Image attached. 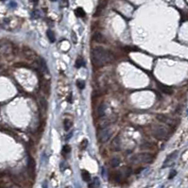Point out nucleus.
Instances as JSON below:
<instances>
[{
  "mask_svg": "<svg viewBox=\"0 0 188 188\" xmlns=\"http://www.w3.org/2000/svg\"><path fill=\"white\" fill-rule=\"evenodd\" d=\"M114 59V54L103 47H95L91 52V61L95 66H104L112 63Z\"/></svg>",
  "mask_w": 188,
  "mask_h": 188,
  "instance_id": "obj_1",
  "label": "nucleus"
},
{
  "mask_svg": "<svg viewBox=\"0 0 188 188\" xmlns=\"http://www.w3.org/2000/svg\"><path fill=\"white\" fill-rule=\"evenodd\" d=\"M113 135V129L110 126H102L98 131V140L100 143H106Z\"/></svg>",
  "mask_w": 188,
  "mask_h": 188,
  "instance_id": "obj_2",
  "label": "nucleus"
},
{
  "mask_svg": "<svg viewBox=\"0 0 188 188\" xmlns=\"http://www.w3.org/2000/svg\"><path fill=\"white\" fill-rule=\"evenodd\" d=\"M154 159L152 154L149 153H140L136 154L131 158V162L133 164H149Z\"/></svg>",
  "mask_w": 188,
  "mask_h": 188,
  "instance_id": "obj_3",
  "label": "nucleus"
},
{
  "mask_svg": "<svg viewBox=\"0 0 188 188\" xmlns=\"http://www.w3.org/2000/svg\"><path fill=\"white\" fill-rule=\"evenodd\" d=\"M152 134L156 139L163 140V139H165L167 137L168 129L164 126H155L152 129Z\"/></svg>",
  "mask_w": 188,
  "mask_h": 188,
  "instance_id": "obj_4",
  "label": "nucleus"
},
{
  "mask_svg": "<svg viewBox=\"0 0 188 188\" xmlns=\"http://www.w3.org/2000/svg\"><path fill=\"white\" fill-rule=\"evenodd\" d=\"M177 155H178V151H173L171 154H169L168 156L166 157V159L165 160V162H164V165H163V167L165 168V167H167V166H169V165H172V163L174 162V160L176 159Z\"/></svg>",
  "mask_w": 188,
  "mask_h": 188,
  "instance_id": "obj_5",
  "label": "nucleus"
},
{
  "mask_svg": "<svg viewBox=\"0 0 188 188\" xmlns=\"http://www.w3.org/2000/svg\"><path fill=\"white\" fill-rule=\"evenodd\" d=\"M158 86H159V89H160L164 94H165V95H172L173 94V89L171 88V87L164 85V84H158Z\"/></svg>",
  "mask_w": 188,
  "mask_h": 188,
  "instance_id": "obj_6",
  "label": "nucleus"
},
{
  "mask_svg": "<svg viewBox=\"0 0 188 188\" xmlns=\"http://www.w3.org/2000/svg\"><path fill=\"white\" fill-rule=\"evenodd\" d=\"M106 109H107V107H106V105L104 104V103H101L100 105L98 106V115L99 116V117H102V116H104V115H105Z\"/></svg>",
  "mask_w": 188,
  "mask_h": 188,
  "instance_id": "obj_7",
  "label": "nucleus"
},
{
  "mask_svg": "<svg viewBox=\"0 0 188 188\" xmlns=\"http://www.w3.org/2000/svg\"><path fill=\"white\" fill-rule=\"evenodd\" d=\"M28 170L30 174H34L35 171V162L32 158H28Z\"/></svg>",
  "mask_w": 188,
  "mask_h": 188,
  "instance_id": "obj_8",
  "label": "nucleus"
},
{
  "mask_svg": "<svg viewBox=\"0 0 188 188\" xmlns=\"http://www.w3.org/2000/svg\"><path fill=\"white\" fill-rule=\"evenodd\" d=\"M158 119H159L160 121L165 122V123H166V124H168V125H173V123H174L170 118L166 117V116H165V115H158Z\"/></svg>",
  "mask_w": 188,
  "mask_h": 188,
  "instance_id": "obj_9",
  "label": "nucleus"
},
{
  "mask_svg": "<svg viewBox=\"0 0 188 188\" xmlns=\"http://www.w3.org/2000/svg\"><path fill=\"white\" fill-rule=\"evenodd\" d=\"M75 14L77 17H79V18H83L85 16V12L82 8H77L75 10Z\"/></svg>",
  "mask_w": 188,
  "mask_h": 188,
  "instance_id": "obj_10",
  "label": "nucleus"
},
{
  "mask_svg": "<svg viewBox=\"0 0 188 188\" xmlns=\"http://www.w3.org/2000/svg\"><path fill=\"white\" fill-rule=\"evenodd\" d=\"M84 65H85V61L81 57H78V59H77V61H76V63H75L76 68H80V67L84 66Z\"/></svg>",
  "mask_w": 188,
  "mask_h": 188,
  "instance_id": "obj_11",
  "label": "nucleus"
},
{
  "mask_svg": "<svg viewBox=\"0 0 188 188\" xmlns=\"http://www.w3.org/2000/svg\"><path fill=\"white\" fill-rule=\"evenodd\" d=\"M93 40H94L95 42H97V43H103L104 42V37L100 33H96L93 36Z\"/></svg>",
  "mask_w": 188,
  "mask_h": 188,
  "instance_id": "obj_12",
  "label": "nucleus"
},
{
  "mask_svg": "<svg viewBox=\"0 0 188 188\" xmlns=\"http://www.w3.org/2000/svg\"><path fill=\"white\" fill-rule=\"evenodd\" d=\"M46 36L47 38H48V40H49V42L50 43H54L55 42V35H54V32L52 31L51 29H48L46 31Z\"/></svg>",
  "mask_w": 188,
  "mask_h": 188,
  "instance_id": "obj_13",
  "label": "nucleus"
},
{
  "mask_svg": "<svg viewBox=\"0 0 188 188\" xmlns=\"http://www.w3.org/2000/svg\"><path fill=\"white\" fill-rule=\"evenodd\" d=\"M81 176H82V179L84 181L89 182V181L91 180V175L89 174L88 171H86V170H83L82 172H81Z\"/></svg>",
  "mask_w": 188,
  "mask_h": 188,
  "instance_id": "obj_14",
  "label": "nucleus"
},
{
  "mask_svg": "<svg viewBox=\"0 0 188 188\" xmlns=\"http://www.w3.org/2000/svg\"><path fill=\"white\" fill-rule=\"evenodd\" d=\"M99 185H100V182H99L98 178H94V179H93V181H92V183L89 185V188H98Z\"/></svg>",
  "mask_w": 188,
  "mask_h": 188,
  "instance_id": "obj_15",
  "label": "nucleus"
},
{
  "mask_svg": "<svg viewBox=\"0 0 188 188\" xmlns=\"http://www.w3.org/2000/svg\"><path fill=\"white\" fill-rule=\"evenodd\" d=\"M63 126H64V129H65L66 131H68V130L71 129V126H72V122H71L69 119L65 118V119L63 120Z\"/></svg>",
  "mask_w": 188,
  "mask_h": 188,
  "instance_id": "obj_16",
  "label": "nucleus"
},
{
  "mask_svg": "<svg viewBox=\"0 0 188 188\" xmlns=\"http://www.w3.org/2000/svg\"><path fill=\"white\" fill-rule=\"evenodd\" d=\"M110 164L113 167H116V166H118L119 164H120V160H119L118 158H113V159L110 161Z\"/></svg>",
  "mask_w": 188,
  "mask_h": 188,
  "instance_id": "obj_17",
  "label": "nucleus"
},
{
  "mask_svg": "<svg viewBox=\"0 0 188 188\" xmlns=\"http://www.w3.org/2000/svg\"><path fill=\"white\" fill-rule=\"evenodd\" d=\"M40 67H41V69L43 71H47V66H46V63H45V61L43 59H42V58H40Z\"/></svg>",
  "mask_w": 188,
  "mask_h": 188,
  "instance_id": "obj_18",
  "label": "nucleus"
},
{
  "mask_svg": "<svg viewBox=\"0 0 188 188\" xmlns=\"http://www.w3.org/2000/svg\"><path fill=\"white\" fill-rule=\"evenodd\" d=\"M76 84H77V86H78V89H80V90H82V89L85 88V82H84L83 80H81V79H78Z\"/></svg>",
  "mask_w": 188,
  "mask_h": 188,
  "instance_id": "obj_19",
  "label": "nucleus"
},
{
  "mask_svg": "<svg viewBox=\"0 0 188 188\" xmlns=\"http://www.w3.org/2000/svg\"><path fill=\"white\" fill-rule=\"evenodd\" d=\"M70 151H71L70 146H68V145L63 146V154L66 155V154H68V153L70 152Z\"/></svg>",
  "mask_w": 188,
  "mask_h": 188,
  "instance_id": "obj_20",
  "label": "nucleus"
},
{
  "mask_svg": "<svg viewBox=\"0 0 188 188\" xmlns=\"http://www.w3.org/2000/svg\"><path fill=\"white\" fill-rule=\"evenodd\" d=\"M118 144H119V141H118V137H116L114 140V142H113V147H114V149H115V150H118V149H119Z\"/></svg>",
  "mask_w": 188,
  "mask_h": 188,
  "instance_id": "obj_21",
  "label": "nucleus"
},
{
  "mask_svg": "<svg viewBox=\"0 0 188 188\" xmlns=\"http://www.w3.org/2000/svg\"><path fill=\"white\" fill-rule=\"evenodd\" d=\"M71 38H72V41H73L74 43H78V38H77V35H76V33L74 31L71 32Z\"/></svg>",
  "mask_w": 188,
  "mask_h": 188,
  "instance_id": "obj_22",
  "label": "nucleus"
},
{
  "mask_svg": "<svg viewBox=\"0 0 188 188\" xmlns=\"http://www.w3.org/2000/svg\"><path fill=\"white\" fill-rule=\"evenodd\" d=\"M31 16H32V18H39L40 17V12L39 11H34V12H32L31 13Z\"/></svg>",
  "mask_w": 188,
  "mask_h": 188,
  "instance_id": "obj_23",
  "label": "nucleus"
},
{
  "mask_svg": "<svg viewBox=\"0 0 188 188\" xmlns=\"http://www.w3.org/2000/svg\"><path fill=\"white\" fill-rule=\"evenodd\" d=\"M176 174H177V172H176V170H172L171 172H170V174H169V176H168V179H173L174 177L176 176Z\"/></svg>",
  "mask_w": 188,
  "mask_h": 188,
  "instance_id": "obj_24",
  "label": "nucleus"
},
{
  "mask_svg": "<svg viewBox=\"0 0 188 188\" xmlns=\"http://www.w3.org/2000/svg\"><path fill=\"white\" fill-rule=\"evenodd\" d=\"M61 6L62 7H67L68 6V0H62L61 1Z\"/></svg>",
  "mask_w": 188,
  "mask_h": 188,
  "instance_id": "obj_25",
  "label": "nucleus"
},
{
  "mask_svg": "<svg viewBox=\"0 0 188 188\" xmlns=\"http://www.w3.org/2000/svg\"><path fill=\"white\" fill-rule=\"evenodd\" d=\"M87 144H88V142H87V139H83L82 142H81V149H85L86 148Z\"/></svg>",
  "mask_w": 188,
  "mask_h": 188,
  "instance_id": "obj_26",
  "label": "nucleus"
},
{
  "mask_svg": "<svg viewBox=\"0 0 188 188\" xmlns=\"http://www.w3.org/2000/svg\"><path fill=\"white\" fill-rule=\"evenodd\" d=\"M29 1H30V2H32V3H34V4H36V3H37L39 0H29Z\"/></svg>",
  "mask_w": 188,
  "mask_h": 188,
  "instance_id": "obj_27",
  "label": "nucleus"
},
{
  "mask_svg": "<svg viewBox=\"0 0 188 188\" xmlns=\"http://www.w3.org/2000/svg\"><path fill=\"white\" fill-rule=\"evenodd\" d=\"M43 188H47V186H46V183H45V182H44V183H43Z\"/></svg>",
  "mask_w": 188,
  "mask_h": 188,
  "instance_id": "obj_28",
  "label": "nucleus"
},
{
  "mask_svg": "<svg viewBox=\"0 0 188 188\" xmlns=\"http://www.w3.org/2000/svg\"><path fill=\"white\" fill-rule=\"evenodd\" d=\"M50 1H52V2H54V1H57V0H50Z\"/></svg>",
  "mask_w": 188,
  "mask_h": 188,
  "instance_id": "obj_29",
  "label": "nucleus"
},
{
  "mask_svg": "<svg viewBox=\"0 0 188 188\" xmlns=\"http://www.w3.org/2000/svg\"><path fill=\"white\" fill-rule=\"evenodd\" d=\"M1 1H5V0H1Z\"/></svg>",
  "mask_w": 188,
  "mask_h": 188,
  "instance_id": "obj_30",
  "label": "nucleus"
},
{
  "mask_svg": "<svg viewBox=\"0 0 188 188\" xmlns=\"http://www.w3.org/2000/svg\"><path fill=\"white\" fill-rule=\"evenodd\" d=\"M0 67H1V66H0Z\"/></svg>",
  "mask_w": 188,
  "mask_h": 188,
  "instance_id": "obj_31",
  "label": "nucleus"
}]
</instances>
